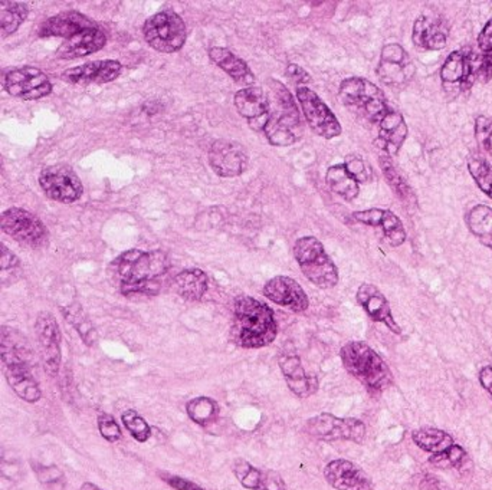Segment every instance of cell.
Listing matches in <instances>:
<instances>
[{"instance_id": "1", "label": "cell", "mask_w": 492, "mask_h": 490, "mask_svg": "<svg viewBox=\"0 0 492 490\" xmlns=\"http://www.w3.org/2000/svg\"><path fill=\"white\" fill-rule=\"evenodd\" d=\"M171 268V259L164 252H143L138 249L121 254L111 263L125 297H153L160 292V278Z\"/></svg>"}, {"instance_id": "2", "label": "cell", "mask_w": 492, "mask_h": 490, "mask_svg": "<svg viewBox=\"0 0 492 490\" xmlns=\"http://www.w3.org/2000/svg\"><path fill=\"white\" fill-rule=\"evenodd\" d=\"M276 334L275 315L266 303L246 295L235 300L230 336L237 347L263 348L275 341Z\"/></svg>"}, {"instance_id": "3", "label": "cell", "mask_w": 492, "mask_h": 490, "mask_svg": "<svg viewBox=\"0 0 492 490\" xmlns=\"http://www.w3.org/2000/svg\"><path fill=\"white\" fill-rule=\"evenodd\" d=\"M341 363L370 392H385L394 385L395 377L386 361L372 347L361 341H350L341 348Z\"/></svg>"}, {"instance_id": "4", "label": "cell", "mask_w": 492, "mask_h": 490, "mask_svg": "<svg viewBox=\"0 0 492 490\" xmlns=\"http://www.w3.org/2000/svg\"><path fill=\"white\" fill-rule=\"evenodd\" d=\"M294 258L305 278L315 286L331 290L339 283V269L317 237H300L294 245Z\"/></svg>"}, {"instance_id": "5", "label": "cell", "mask_w": 492, "mask_h": 490, "mask_svg": "<svg viewBox=\"0 0 492 490\" xmlns=\"http://www.w3.org/2000/svg\"><path fill=\"white\" fill-rule=\"evenodd\" d=\"M339 96L344 106L367 118L370 123L379 124L390 110L382 89L366 78H348L339 88Z\"/></svg>"}, {"instance_id": "6", "label": "cell", "mask_w": 492, "mask_h": 490, "mask_svg": "<svg viewBox=\"0 0 492 490\" xmlns=\"http://www.w3.org/2000/svg\"><path fill=\"white\" fill-rule=\"evenodd\" d=\"M414 445L423 452L431 453L429 463L440 469H464L468 463V453L464 448L455 443L452 436L447 431L423 427L412 433Z\"/></svg>"}, {"instance_id": "7", "label": "cell", "mask_w": 492, "mask_h": 490, "mask_svg": "<svg viewBox=\"0 0 492 490\" xmlns=\"http://www.w3.org/2000/svg\"><path fill=\"white\" fill-rule=\"evenodd\" d=\"M143 35L153 50L174 53L183 48L188 31L183 19L176 12L162 11L144 22Z\"/></svg>"}, {"instance_id": "8", "label": "cell", "mask_w": 492, "mask_h": 490, "mask_svg": "<svg viewBox=\"0 0 492 490\" xmlns=\"http://www.w3.org/2000/svg\"><path fill=\"white\" fill-rule=\"evenodd\" d=\"M2 229L23 246L41 249L48 245L50 233L42 220L25 208H11L2 213Z\"/></svg>"}, {"instance_id": "9", "label": "cell", "mask_w": 492, "mask_h": 490, "mask_svg": "<svg viewBox=\"0 0 492 490\" xmlns=\"http://www.w3.org/2000/svg\"><path fill=\"white\" fill-rule=\"evenodd\" d=\"M305 430L317 440L353 441L360 445L366 439V426L357 419H340L333 414L322 413L312 417L305 424Z\"/></svg>"}, {"instance_id": "10", "label": "cell", "mask_w": 492, "mask_h": 490, "mask_svg": "<svg viewBox=\"0 0 492 490\" xmlns=\"http://www.w3.org/2000/svg\"><path fill=\"white\" fill-rule=\"evenodd\" d=\"M479 60L474 51H453L441 69L443 88L448 92H464L478 81Z\"/></svg>"}, {"instance_id": "11", "label": "cell", "mask_w": 492, "mask_h": 490, "mask_svg": "<svg viewBox=\"0 0 492 490\" xmlns=\"http://www.w3.org/2000/svg\"><path fill=\"white\" fill-rule=\"evenodd\" d=\"M297 99L309 127L315 134L326 140H333L341 134L340 121L312 89L298 87Z\"/></svg>"}, {"instance_id": "12", "label": "cell", "mask_w": 492, "mask_h": 490, "mask_svg": "<svg viewBox=\"0 0 492 490\" xmlns=\"http://www.w3.org/2000/svg\"><path fill=\"white\" fill-rule=\"evenodd\" d=\"M40 184L45 196L60 203H74L84 193L81 179L67 164L45 167L40 174Z\"/></svg>"}, {"instance_id": "13", "label": "cell", "mask_w": 492, "mask_h": 490, "mask_svg": "<svg viewBox=\"0 0 492 490\" xmlns=\"http://www.w3.org/2000/svg\"><path fill=\"white\" fill-rule=\"evenodd\" d=\"M5 91L14 98L32 101L50 96L53 87L45 72L35 67L14 68L4 78Z\"/></svg>"}, {"instance_id": "14", "label": "cell", "mask_w": 492, "mask_h": 490, "mask_svg": "<svg viewBox=\"0 0 492 490\" xmlns=\"http://www.w3.org/2000/svg\"><path fill=\"white\" fill-rule=\"evenodd\" d=\"M377 77L392 88H401L413 79L414 64L411 55L399 43H389L382 50Z\"/></svg>"}, {"instance_id": "15", "label": "cell", "mask_w": 492, "mask_h": 490, "mask_svg": "<svg viewBox=\"0 0 492 490\" xmlns=\"http://www.w3.org/2000/svg\"><path fill=\"white\" fill-rule=\"evenodd\" d=\"M208 159L213 171L225 179L241 176L249 162L248 153L244 145L225 138L212 143Z\"/></svg>"}, {"instance_id": "16", "label": "cell", "mask_w": 492, "mask_h": 490, "mask_svg": "<svg viewBox=\"0 0 492 490\" xmlns=\"http://www.w3.org/2000/svg\"><path fill=\"white\" fill-rule=\"evenodd\" d=\"M36 337L40 344L43 367L51 377H57L60 367V331L57 319L50 312H41L36 318Z\"/></svg>"}, {"instance_id": "17", "label": "cell", "mask_w": 492, "mask_h": 490, "mask_svg": "<svg viewBox=\"0 0 492 490\" xmlns=\"http://www.w3.org/2000/svg\"><path fill=\"white\" fill-rule=\"evenodd\" d=\"M264 295L280 307L292 312H304L309 310L310 300L302 285L290 276H275L269 279L264 286Z\"/></svg>"}, {"instance_id": "18", "label": "cell", "mask_w": 492, "mask_h": 490, "mask_svg": "<svg viewBox=\"0 0 492 490\" xmlns=\"http://www.w3.org/2000/svg\"><path fill=\"white\" fill-rule=\"evenodd\" d=\"M324 477L327 484L336 490H373L375 485L360 466L350 460H333L326 466Z\"/></svg>"}, {"instance_id": "19", "label": "cell", "mask_w": 492, "mask_h": 490, "mask_svg": "<svg viewBox=\"0 0 492 490\" xmlns=\"http://www.w3.org/2000/svg\"><path fill=\"white\" fill-rule=\"evenodd\" d=\"M235 108L239 116L248 120L249 125L255 131H261L264 121L271 111V97L261 87H248L235 94Z\"/></svg>"}, {"instance_id": "20", "label": "cell", "mask_w": 492, "mask_h": 490, "mask_svg": "<svg viewBox=\"0 0 492 490\" xmlns=\"http://www.w3.org/2000/svg\"><path fill=\"white\" fill-rule=\"evenodd\" d=\"M123 65L118 60H91L87 64L71 68L62 74V79L68 84L89 85L108 84L120 77Z\"/></svg>"}, {"instance_id": "21", "label": "cell", "mask_w": 492, "mask_h": 490, "mask_svg": "<svg viewBox=\"0 0 492 490\" xmlns=\"http://www.w3.org/2000/svg\"><path fill=\"white\" fill-rule=\"evenodd\" d=\"M356 300H357L358 305L366 310V314L370 319L386 325L390 331L396 336H401V325L397 324L394 314H392L389 300L377 286L372 285V283H363L358 286Z\"/></svg>"}, {"instance_id": "22", "label": "cell", "mask_w": 492, "mask_h": 490, "mask_svg": "<svg viewBox=\"0 0 492 490\" xmlns=\"http://www.w3.org/2000/svg\"><path fill=\"white\" fill-rule=\"evenodd\" d=\"M355 222L366 227H379L386 237L390 246L397 247L406 242V230L401 219L390 210L385 208H368L363 212L353 213Z\"/></svg>"}, {"instance_id": "23", "label": "cell", "mask_w": 492, "mask_h": 490, "mask_svg": "<svg viewBox=\"0 0 492 490\" xmlns=\"http://www.w3.org/2000/svg\"><path fill=\"white\" fill-rule=\"evenodd\" d=\"M96 26H98V23L81 12H60V14L43 22L40 29V36L42 38L58 36V38L70 39L84 32L87 29L96 28Z\"/></svg>"}, {"instance_id": "24", "label": "cell", "mask_w": 492, "mask_h": 490, "mask_svg": "<svg viewBox=\"0 0 492 490\" xmlns=\"http://www.w3.org/2000/svg\"><path fill=\"white\" fill-rule=\"evenodd\" d=\"M106 43V32L98 25L96 28L87 29L84 32L72 36V38L65 39L55 52V57L67 60L88 57V55L103 50Z\"/></svg>"}, {"instance_id": "25", "label": "cell", "mask_w": 492, "mask_h": 490, "mask_svg": "<svg viewBox=\"0 0 492 490\" xmlns=\"http://www.w3.org/2000/svg\"><path fill=\"white\" fill-rule=\"evenodd\" d=\"M232 472L245 489L287 490V485L283 482L280 473L274 472V470L258 469L242 458L235 460L232 465Z\"/></svg>"}, {"instance_id": "26", "label": "cell", "mask_w": 492, "mask_h": 490, "mask_svg": "<svg viewBox=\"0 0 492 490\" xmlns=\"http://www.w3.org/2000/svg\"><path fill=\"white\" fill-rule=\"evenodd\" d=\"M407 124L404 116L397 111L389 110L379 123V134L375 145L383 154L397 155L407 138Z\"/></svg>"}, {"instance_id": "27", "label": "cell", "mask_w": 492, "mask_h": 490, "mask_svg": "<svg viewBox=\"0 0 492 490\" xmlns=\"http://www.w3.org/2000/svg\"><path fill=\"white\" fill-rule=\"evenodd\" d=\"M280 368L288 388L300 399H307L319 392V380L314 375L307 374L300 356L285 354L280 358Z\"/></svg>"}, {"instance_id": "28", "label": "cell", "mask_w": 492, "mask_h": 490, "mask_svg": "<svg viewBox=\"0 0 492 490\" xmlns=\"http://www.w3.org/2000/svg\"><path fill=\"white\" fill-rule=\"evenodd\" d=\"M414 45L425 51H440L447 46L448 28L442 19L422 14L413 23Z\"/></svg>"}, {"instance_id": "29", "label": "cell", "mask_w": 492, "mask_h": 490, "mask_svg": "<svg viewBox=\"0 0 492 490\" xmlns=\"http://www.w3.org/2000/svg\"><path fill=\"white\" fill-rule=\"evenodd\" d=\"M32 365L22 363H4L7 383L23 402H36L42 397L38 381L33 377Z\"/></svg>"}, {"instance_id": "30", "label": "cell", "mask_w": 492, "mask_h": 490, "mask_svg": "<svg viewBox=\"0 0 492 490\" xmlns=\"http://www.w3.org/2000/svg\"><path fill=\"white\" fill-rule=\"evenodd\" d=\"M209 58L220 69H224L237 84L245 85V88L254 87L255 75L251 71L248 64L242 58L237 57L232 51L220 48V46H213L209 50Z\"/></svg>"}, {"instance_id": "31", "label": "cell", "mask_w": 492, "mask_h": 490, "mask_svg": "<svg viewBox=\"0 0 492 490\" xmlns=\"http://www.w3.org/2000/svg\"><path fill=\"white\" fill-rule=\"evenodd\" d=\"M2 361L32 365V351L28 339L11 327H2Z\"/></svg>"}, {"instance_id": "32", "label": "cell", "mask_w": 492, "mask_h": 490, "mask_svg": "<svg viewBox=\"0 0 492 490\" xmlns=\"http://www.w3.org/2000/svg\"><path fill=\"white\" fill-rule=\"evenodd\" d=\"M326 183L330 190L334 191L344 200L353 201L360 194V181L344 162L327 170Z\"/></svg>"}, {"instance_id": "33", "label": "cell", "mask_w": 492, "mask_h": 490, "mask_svg": "<svg viewBox=\"0 0 492 490\" xmlns=\"http://www.w3.org/2000/svg\"><path fill=\"white\" fill-rule=\"evenodd\" d=\"M174 290L186 300H200L208 291V275L200 269H186L174 276Z\"/></svg>"}, {"instance_id": "34", "label": "cell", "mask_w": 492, "mask_h": 490, "mask_svg": "<svg viewBox=\"0 0 492 490\" xmlns=\"http://www.w3.org/2000/svg\"><path fill=\"white\" fill-rule=\"evenodd\" d=\"M468 229L492 251V208L486 205H477L465 216Z\"/></svg>"}, {"instance_id": "35", "label": "cell", "mask_w": 492, "mask_h": 490, "mask_svg": "<svg viewBox=\"0 0 492 490\" xmlns=\"http://www.w3.org/2000/svg\"><path fill=\"white\" fill-rule=\"evenodd\" d=\"M379 164L383 174L386 177L390 189L395 191V194H397V198L401 199L402 203L407 208H414V206L418 205L413 190H412L411 186L407 184L404 177L401 176V173L397 171L389 155H379Z\"/></svg>"}, {"instance_id": "36", "label": "cell", "mask_w": 492, "mask_h": 490, "mask_svg": "<svg viewBox=\"0 0 492 490\" xmlns=\"http://www.w3.org/2000/svg\"><path fill=\"white\" fill-rule=\"evenodd\" d=\"M29 14V5L23 2H0V28L2 36L14 35Z\"/></svg>"}, {"instance_id": "37", "label": "cell", "mask_w": 492, "mask_h": 490, "mask_svg": "<svg viewBox=\"0 0 492 490\" xmlns=\"http://www.w3.org/2000/svg\"><path fill=\"white\" fill-rule=\"evenodd\" d=\"M60 310H62L65 319H68V322L79 331V336L84 339L87 346L91 347L96 342L97 332L79 303H72V305H68V307H62Z\"/></svg>"}, {"instance_id": "38", "label": "cell", "mask_w": 492, "mask_h": 490, "mask_svg": "<svg viewBox=\"0 0 492 490\" xmlns=\"http://www.w3.org/2000/svg\"><path fill=\"white\" fill-rule=\"evenodd\" d=\"M186 410H188V416L200 426L213 423L219 416L218 402L209 397H198V399L191 400L188 402Z\"/></svg>"}, {"instance_id": "39", "label": "cell", "mask_w": 492, "mask_h": 490, "mask_svg": "<svg viewBox=\"0 0 492 490\" xmlns=\"http://www.w3.org/2000/svg\"><path fill=\"white\" fill-rule=\"evenodd\" d=\"M468 170L481 191L492 199V164L484 157L472 155L468 160Z\"/></svg>"}, {"instance_id": "40", "label": "cell", "mask_w": 492, "mask_h": 490, "mask_svg": "<svg viewBox=\"0 0 492 490\" xmlns=\"http://www.w3.org/2000/svg\"><path fill=\"white\" fill-rule=\"evenodd\" d=\"M0 268H2V283L5 286L16 282L21 278L22 266L18 256H14L4 244L0 245Z\"/></svg>"}, {"instance_id": "41", "label": "cell", "mask_w": 492, "mask_h": 490, "mask_svg": "<svg viewBox=\"0 0 492 490\" xmlns=\"http://www.w3.org/2000/svg\"><path fill=\"white\" fill-rule=\"evenodd\" d=\"M121 419H123L125 429L130 431L135 440L140 441V443H145V441L149 440L150 436H152V429L137 411L127 410L123 413Z\"/></svg>"}, {"instance_id": "42", "label": "cell", "mask_w": 492, "mask_h": 490, "mask_svg": "<svg viewBox=\"0 0 492 490\" xmlns=\"http://www.w3.org/2000/svg\"><path fill=\"white\" fill-rule=\"evenodd\" d=\"M475 138L479 149L492 157V118L486 116H477L475 120Z\"/></svg>"}, {"instance_id": "43", "label": "cell", "mask_w": 492, "mask_h": 490, "mask_svg": "<svg viewBox=\"0 0 492 490\" xmlns=\"http://www.w3.org/2000/svg\"><path fill=\"white\" fill-rule=\"evenodd\" d=\"M98 429L101 436L110 443H116L121 439L120 426L114 417L108 416V414H101L98 417Z\"/></svg>"}, {"instance_id": "44", "label": "cell", "mask_w": 492, "mask_h": 490, "mask_svg": "<svg viewBox=\"0 0 492 490\" xmlns=\"http://www.w3.org/2000/svg\"><path fill=\"white\" fill-rule=\"evenodd\" d=\"M344 164L348 166V169L350 170L351 173L355 174L357 177V180L361 184L367 183L372 177L370 170H368L367 164H366L365 160L361 159L360 155H348Z\"/></svg>"}, {"instance_id": "45", "label": "cell", "mask_w": 492, "mask_h": 490, "mask_svg": "<svg viewBox=\"0 0 492 490\" xmlns=\"http://www.w3.org/2000/svg\"><path fill=\"white\" fill-rule=\"evenodd\" d=\"M287 77L290 78L291 81L294 82L295 85H300V87L311 82V77H310L309 72L305 71L304 68H302L297 64L288 65Z\"/></svg>"}, {"instance_id": "46", "label": "cell", "mask_w": 492, "mask_h": 490, "mask_svg": "<svg viewBox=\"0 0 492 490\" xmlns=\"http://www.w3.org/2000/svg\"><path fill=\"white\" fill-rule=\"evenodd\" d=\"M479 50L484 53L491 52L492 51V19L487 22V25L482 29L478 36Z\"/></svg>"}, {"instance_id": "47", "label": "cell", "mask_w": 492, "mask_h": 490, "mask_svg": "<svg viewBox=\"0 0 492 490\" xmlns=\"http://www.w3.org/2000/svg\"><path fill=\"white\" fill-rule=\"evenodd\" d=\"M492 77V51L488 53H484L479 60L478 81H489Z\"/></svg>"}, {"instance_id": "48", "label": "cell", "mask_w": 492, "mask_h": 490, "mask_svg": "<svg viewBox=\"0 0 492 490\" xmlns=\"http://www.w3.org/2000/svg\"><path fill=\"white\" fill-rule=\"evenodd\" d=\"M163 480L176 490H205L198 486V485L193 484V482H190V480L183 479V477L166 476L163 477Z\"/></svg>"}, {"instance_id": "49", "label": "cell", "mask_w": 492, "mask_h": 490, "mask_svg": "<svg viewBox=\"0 0 492 490\" xmlns=\"http://www.w3.org/2000/svg\"><path fill=\"white\" fill-rule=\"evenodd\" d=\"M479 383H481L482 388L491 395L492 399V367L491 365H487V367L482 368L479 371Z\"/></svg>"}, {"instance_id": "50", "label": "cell", "mask_w": 492, "mask_h": 490, "mask_svg": "<svg viewBox=\"0 0 492 490\" xmlns=\"http://www.w3.org/2000/svg\"><path fill=\"white\" fill-rule=\"evenodd\" d=\"M419 490H442V485L433 475H425L419 482Z\"/></svg>"}, {"instance_id": "51", "label": "cell", "mask_w": 492, "mask_h": 490, "mask_svg": "<svg viewBox=\"0 0 492 490\" xmlns=\"http://www.w3.org/2000/svg\"><path fill=\"white\" fill-rule=\"evenodd\" d=\"M81 490H101L98 486H96L94 484H84L81 486Z\"/></svg>"}]
</instances>
